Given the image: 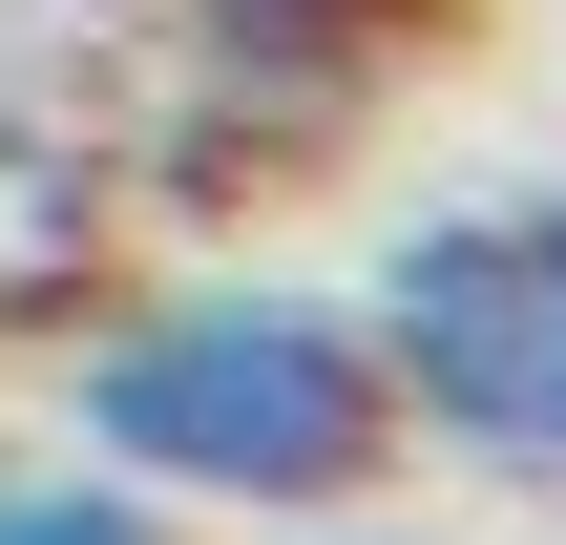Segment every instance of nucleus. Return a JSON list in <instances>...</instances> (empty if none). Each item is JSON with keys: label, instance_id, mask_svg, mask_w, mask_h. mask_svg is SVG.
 <instances>
[{"label": "nucleus", "instance_id": "1", "mask_svg": "<svg viewBox=\"0 0 566 545\" xmlns=\"http://www.w3.org/2000/svg\"><path fill=\"white\" fill-rule=\"evenodd\" d=\"M63 441H84L105 483H147V504L336 525V504L399 462V378H378L357 294H294V273H189V294H147L126 336H84Z\"/></svg>", "mask_w": 566, "mask_h": 545}, {"label": "nucleus", "instance_id": "3", "mask_svg": "<svg viewBox=\"0 0 566 545\" xmlns=\"http://www.w3.org/2000/svg\"><path fill=\"white\" fill-rule=\"evenodd\" d=\"M399 42H441V0H210V105L273 147H336Z\"/></svg>", "mask_w": 566, "mask_h": 545}, {"label": "nucleus", "instance_id": "2", "mask_svg": "<svg viewBox=\"0 0 566 545\" xmlns=\"http://www.w3.org/2000/svg\"><path fill=\"white\" fill-rule=\"evenodd\" d=\"M357 336L399 378V441H441L483 483H566V189L420 210L357 294Z\"/></svg>", "mask_w": 566, "mask_h": 545}, {"label": "nucleus", "instance_id": "5", "mask_svg": "<svg viewBox=\"0 0 566 545\" xmlns=\"http://www.w3.org/2000/svg\"><path fill=\"white\" fill-rule=\"evenodd\" d=\"M315 545H399V525H357V504H336V525H315Z\"/></svg>", "mask_w": 566, "mask_h": 545}, {"label": "nucleus", "instance_id": "4", "mask_svg": "<svg viewBox=\"0 0 566 545\" xmlns=\"http://www.w3.org/2000/svg\"><path fill=\"white\" fill-rule=\"evenodd\" d=\"M0 545H168V504L105 462H0Z\"/></svg>", "mask_w": 566, "mask_h": 545}]
</instances>
